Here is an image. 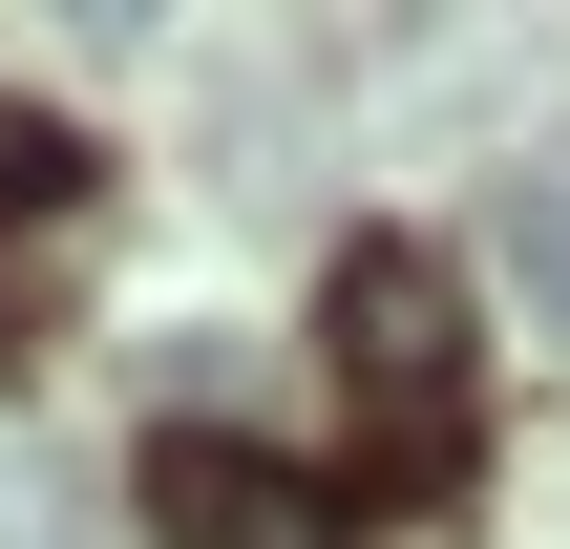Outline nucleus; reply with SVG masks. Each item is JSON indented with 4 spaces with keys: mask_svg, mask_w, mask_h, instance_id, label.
<instances>
[{
    "mask_svg": "<svg viewBox=\"0 0 570 549\" xmlns=\"http://www.w3.org/2000/svg\"><path fill=\"white\" fill-rule=\"evenodd\" d=\"M317 360H338V402H360V487H381V508H465L487 381H465V275H444L423 233H360V254L317 275Z\"/></svg>",
    "mask_w": 570,
    "mask_h": 549,
    "instance_id": "f257e3e1",
    "label": "nucleus"
},
{
    "mask_svg": "<svg viewBox=\"0 0 570 549\" xmlns=\"http://www.w3.org/2000/svg\"><path fill=\"white\" fill-rule=\"evenodd\" d=\"M508 275H529V317L570 339V169H529V190H508Z\"/></svg>",
    "mask_w": 570,
    "mask_h": 549,
    "instance_id": "7ed1b4c3",
    "label": "nucleus"
},
{
    "mask_svg": "<svg viewBox=\"0 0 570 549\" xmlns=\"http://www.w3.org/2000/svg\"><path fill=\"white\" fill-rule=\"evenodd\" d=\"M85 190V127H42V106H0V212H63Z\"/></svg>",
    "mask_w": 570,
    "mask_h": 549,
    "instance_id": "20e7f679",
    "label": "nucleus"
},
{
    "mask_svg": "<svg viewBox=\"0 0 570 549\" xmlns=\"http://www.w3.org/2000/svg\"><path fill=\"white\" fill-rule=\"evenodd\" d=\"M148 529H169V549H360V487H317L296 444L169 423V444H148Z\"/></svg>",
    "mask_w": 570,
    "mask_h": 549,
    "instance_id": "f03ea898",
    "label": "nucleus"
}]
</instances>
